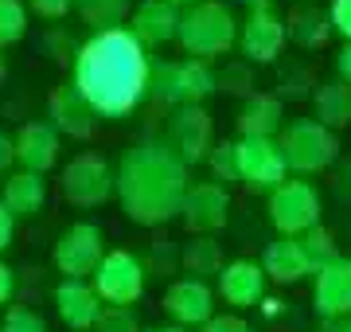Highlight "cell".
<instances>
[{
	"label": "cell",
	"mask_w": 351,
	"mask_h": 332,
	"mask_svg": "<svg viewBox=\"0 0 351 332\" xmlns=\"http://www.w3.org/2000/svg\"><path fill=\"white\" fill-rule=\"evenodd\" d=\"M12 289H16V278H12V270H8L4 262H0V309H4L8 301H12Z\"/></svg>",
	"instance_id": "cell-40"
},
{
	"label": "cell",
	"mask_w": 351,
	"mask_h": 332,
	"mask_svg": "<svg viewBox=\"0 0 351 332\" xmlns=\"http://www.w3.org/2000/svg\"><path fill=\"white\" fill-rule=\"evenodd\" d=\"M215 86H223L226 94H254V78H250V67L246 63H230L223 67V78H215Z\"/></svg>",
	"instance_id": "cell-34"
},
{
	"label": "cell",
	"mask_w": 351,
	"mask_h": 332,
	"mask_svg": "<svg viewBox=\"0 0 351 332\" xmlns=\"http://www.w3.org/2000/svg\"><path fill=\"white\" fill-rule=\"evenodd\" d=\"M328 24H332V32L343 36V43H351V0H332V8H328Z\"/></svg>",
	"instance_id": "cell-35"
},
{
	"label": "cell",
	"mask_w": 351,
	"mask_h": 332,
	"mask_svg": "<svg viewBox=\"0 0 351 332\" xmlns=\"http://www.w3.org/2000/svg\"><path fill=\"white\" fill-rule=\"evenodd\" d=\"M55 313L71 332H90L94 320L101 313V301L94 297L90 281H75V278H63L55 285Z\"/></svg>",
	"instance_id": "cell-19"
},
{
	"label": "cell",
	"mask_w": 351,
	"mask_h": 332,
	"mask_svg": "<svg viewBox=\"0 0 351 332\" xmlns=\"http://www.w3.org/2000/svg\"><path fill=\"white\" fill-rule=\"evenodd\" d=\"M199 332H254V329L239 317V313H223V317H211Z\"/></svg>",
	"instance_id": "cell-36"
},
{
	"label": "cell",
	"mask_w": 351,
	"mask_h": 332,
	"mask_svg": "<svg viewBox=\"0 0 351 332\" xmlns=\"http://www.w3.org/2000/svg\"><path fill=\"white\" fill-rule=\"evenodd\" d=\"M215 71L203 59H184L180 63V106H203V98H211L215 90Z\"/></svg>",
	"instance_id": "cell-26"
},
{
	"label": "cell",
	"mask_w": 351,
	"mask_h": 332,
	"mask_svg": "<svg viewBox=\"0 0 351 332\" xmlns=\"http://www.w3.org/2000/svg\"><path fill=\"white\" fill-rule=\"evenodd\" d=\"M149 332H188V329H176V324H156V329H149Z\"/></svg>",
	"instance_id": "cell-45"
},
{
	"label": "cell",
	"mask_w": 351,
	"mask_h": 332,
	"mask_svg": "<svg viewBox=\"0 0 351 332\" xmlns=\"http://www.w3.org/2000/svg\"><path fill=\"white\" fill-rule=\"evenodd\" d=\"M145 98L160 106H180V63L172 59H164V63L149 67V90H145Z\"/></svg>",
	"instance_id": "cell-28"
},
{
	"label": "cell",
	"mask_w": 351,
	"mask_h": 332,
	"mask_svg": "<svg viewBox=\"0 0 351 332\" xmlns=\"http://www.w3.org/2000/svg\"><path fill=\"white\" fill-rule=\"evenodd\" d=\"M239 47L250 63H274L281 47H285V20L265 8V12H250L239 24Z\"/></svg>",
	"instance_id": "cell-14"
},
{
	"label": "cell",
	"mask_w": 351,
	"mask_h": 332,
	"mask_svg": "<svg viewBox=\"0 0 351 332\" xmlns=\"http://www.w3.org/2000/svg\"><path fill=\"white\" fill-rule=\"evenodd\" d=\"M164 313L176 320V329H195V324H207L215 317V294L207 281L195 278H180L168 285L164 294Z\"/></svg>",
	"instance_id": "cell-13"
},
{
	"label": "cell",
	"mask_w": 351,
	"mask_h": 332,
	"mask_svg": "<svg viewBox=\"0 0 351 332\" xmlns=\"http://www.w3.org/2000/svg\"><path fill=\"white\" fill-rule=\"evenodd\" d=\"M297 243H301L304 262H308V270H313V274H316L320 266H328V262H336V258H339V250H336V235H332L328 227H320V223L304 230Z\"/></svg>",
	"instance_id": "cell-29"
},
{
	"label": "cell",
	"mask_w": 351,
	"mask_h": 332,
	"mask_svg": "<svg viewBox=\"0 0 351 332\" xmlns=\"http://www.w3.org/2000/svg\"><path fill=\"white\" fill-rule=\"evenodd\" d=\"M0 332H47V320L39 317L36 309H27V305H8Z\"/></svg>",
	"instance_id": "cell-33"
},
{
	"label": "cell",
	"mask_w": 351,
	"mask_h": 332,
	"mask_svg": "<svg viewBox=\"0 0 351 332\" xmlns=\"http://www.w3.org/2000/svg\"><path fill=\"white\" fill-rule=\"evenodd\" d=\"M47 114L51 121L47 126L59 133V137H75V141H90L98 133V114L90 110V102L78 94L75 86H55L47 98Z\"/></svg>",
	"instance_id": "cell-12"
},
{
	"label": "cell",
	"mask_w": 351,
	"mask_h": 332,
	"mask_svg": "<svg viewBox=\"0 0 351 332\" xmlns=\"http://www.w3.org/2000/svg\"><path fill=\"white\" fill-rule=\"evenodd\" d=\"M12 235H16V219L0 207V250H8V243H12Z\"/></svg>",
	"instance_id": "cell-41"
},
{
	"label": "cell",
	"mask_w": 351,
	"mask_h": 332,
	"mask_svg": "<svg viewBox=\"0 0 351 332\" xmlns=\"http://www.w3.org/2000/svg\"><path fill=\"white\" fill-rule=\"evenodd\" d=\"M239 4H246L250 12H265V8H274V0H239Z\"/></svg>",
	"instance_id": "cell-44"
},
{
	"label": "cell",
	"mask_w": 351,
	"mask_h": 332,
	"mask_svg": "<svg viewBox=\"0 0 351 332\" xmlns=\"http://www.w3.org/2000/svg\"><path fill=\"white\" fill-rule=\"evenodd\" d=\"M313 110H316V121L324 129H348L351 126V86L339 82V78H328L313 90Z\"/></svg>",
	"instance_id": "cell-23"
},
{
	"label": "cell",
	"mask_w": 351,
	"mask_h": 332,
	"mask_svg": "<svg viewBox=\"0 0 351 332\" xmlns=\"http://www.w3.org/2000/svg\"><path fill=\"white\" fill-rule=\"evenodd\" d=\"M101 254H106V239H101V227L98 223H71V227L55 239V270L63 278H75V281H86L94 270H98Z\"/></svg>",
	"instance_id": "cell-8"
},
{
	"label": "cell",
	"mask_w": 351,
	"mask_h": 332,
	"mask_svg": "<svg viewBox=\"0 0 351 332\" xmlns=\"http://www.w3.org/2000/svg\"><path fill=\"white\" fill-rule=\"evenodd\" d=\"M59 192L71 207H101L113 195V165L101 153H78L66 161Z\"/></svg>",
	"instance_id": "cell-5"
},
{
	"label": "cell",
	"mask_w": 351,
	"mask_h": 332,
	"mask_svg": "<svg viewBox=\"0 0 351 332\" xmlns=\"http://www.w3.org/2000/svg\"><path fill=\"white\" fill-rule=\"evenodd\" d=\"M71 8L82 16V24H90L94 32H110L121 27L129 20L133 0H71Z\"/></svg>",
	"instance_id": "cell-27"
},
{
	"label": "cell",
	"mask_w": 351,
	"mask_h": 332,
	"mask_svg": "<svg viewBox=\"0 0 351 332\" xmlns=\"http://www.w3.org/2000/svg\"><path fill=\"white\" fill-rule=\"evenodd\" d=\"M207 165H211V180L215 184H234L239 180V161H234V141H215L211 153H207Z\"/></svg>",
	"instance_id": "cell-31"
},
{
	"label": "cell",
	"mask_w": 351,
	"mask_h": 332,
	"mask_svg": "<svg viewBox=\"0 0 351 332\" xmlns=\"http://www.w3.org/2000/svg\"><path fill=\"white\" fill-rule=\"evenodd\" d=\"M336 195L351 204V161H348V165H343V168L336 172Z\"/></svg>",
	"instance_id": "cell-42"
},
{
	"label": "cell",
	"mask_w": 351,
	"mask_h": 332,
	"mask_svg": "<svg viewBox=\"0 0 351 332\" xmlns=\"http://www.w3.org/2000/svg\"><path fill=\"white\" fill-rule=\"evenodd\" d=\"M258 266H262L265 281H277V285H297L304 274H313L297 239H274V243L265 246V254Z\"/></svg>",
	"instance_id": "cell-20"
},
{
	"label": "cell",
	"mask_w": 351,
	"mask_h": 332,
	"mask_svg": "<svg viewBox=\"0 0 351 332\" xmlns=\"http://www.w3.org/2000/svg\"><path fill=\"white\" fill-rule=\"evenodd\" d=\"M160 145L184 168L207 161V153H211V145H215L211 141V114L203 106H176V114L168 117V133H164Z\"/></svg>",
	"instance_id": "cell-9"
},
{
	"label": "cell",
	"mask_w": 351,
	"mask_h": 332,
	"mask_svg": "<svg viewBox=\"0 0 351 332\" xmlns=\"http://www.w3.org/2000/svg\"><path fill=\"white\" fill-rule=\"evenodd\" d=\"M16 165V153H12V137L0 133V176H8V168Z\"/></svg>",
	"instance_id": "cell-39"
},
{
	"label": "cell",
	"mask_w": 351,
	"mask_h": 332,
	"mask_svg": "<svg viewBox=\"0 0 351 332\" xmlns=\"http://www.w3.org/2000/svg\"><path fill=\"white\" fill-rule=\"evenodd\" d=\"M176 27H180V8L168 4V0H141L133 16H129V36L137 39L141 47H164L176 39Z\"/></svg>",
	"instance_id": "cell-18"
},
{
	"label": "cell",
	"mask_w": 351,
	"mask_h": 332,
	"mask_svg": "<svg viewBox=\"0 0 351 332\" xmlns=\"http://www.w3.org/2000/svg\"><path fill=\"white\" fill-rule=\"evenodd\" d=\"M219 297H223L230 309H254L265 301V274L258 262L250 258H234V262H223L219 270Z\"/></svg>",
	"instance_id": "cell-17"
},
{
	"label": "cell",
	"mask_w": 351,
	"mask_h": 332,
	"mask_svg": "<svg viewBox=\"0 0 351 332\" xmlns=\"http://www.w3.org/2000/svg\"><path fill=\"white\" fill-rule=\"evenodd\" d=\"M94 332H141V320L133 313V305H101Z\"/></svg>",
	"instance_id": "cell-32"
},
{
	"label": "cell",
	"mask_w": 351,
	"mask_h": 332,
	"mask_svg": "<svg viewBox=\"0 0 351 332\" xmlns=\"http://www.w3.org/2000/svg\"><path fill=\"white\" fill-rule=\"evenodd\" d=\"M43 200H47V184L36 172H12L4 176V200L0 207L12 219H36L43 211Z\"/></svg>",
	"instance_id": "cell-22"
},
{
	"label": "cell",
	"mask_w": 351,
	"mask_h": 332,
	"mask_svg": "<svg viewBox=\"0 0 351 332\" xmlns=\"http://www.w3.org/2000/svg\"><path fill=\"white\" fill-rule=\"evenodd\" d=\"M12 153H16L20 172L43 176V172H51V168L59 165V133L47 121H27L12 137Z\"/></svg>",
	"instance_id": "cell-15"
},
{
	"label": "cell",
	"mask_w": 351,
	"mask_h": 332,
	"mask_svg": "<svg viewBox=\"0 0 351 332\" xmlns=\"http://www.w3.org/2000/svg\"><path fill=\"white\" fill-rule=\"evenodd\" d=\"M180 215H184V227H188L191 235H211V230H219L226 223V215H230V192H226L223 184H215V180L188 184Z\"/></svg>",
	"instance_id": "cell-11"
},
{
	"label": "cell",
	"mask_w": 351,
	"mask_h": 332,
	"mask_svg": "<svg viewBox=\"0 0 351 332\" xmlns=\"http://www.w3.org/2000/svg\"><path fill=\"white\" fill-rule=\"evenodd\" d=\"M234 161H239V184H246L250 192H274L285 180V161L274 137H239Z\"/></svg>",
	"instance_id": "cell-10"
},
{
	"label": "cell",
	"mask_w": 351,
	"mask_h": 332,
	"mask_svg": "<svg viewBox=\"0 0 351 332\" xmlns=\"http://www.w3.org/2000/svg\"><path fill=\"white\" fill-rule=\"evenodd\" d=\"M285 126V106L277 94H250L239 110V133L242 137H277Z\"/></svg>",
	"instance_id": "cell-21"
},
{
	"label": "cell",
	"mask_w": 351,
	"mask_h": 332,
	"mask_svg": "<svg viewBox=\"0 0 351 332\" xmlns=\"http://www.w3.org/2000/svg\"><path fill=\"white\" fill-rule=\"evenodd\" d=\"M27 36V8L24 0H0V47H12Z\"/></svg>",
	"instance_id": "cell-30"
},
{
	"label": "cell",
	"mask_w": 351,
	"mask_h": 332,
	"mask_svg": "<svg viewBox=\"0 0 351 332\" xmlns=\"http://www.w3.org/2000/svg\"><path fill=\"white\" fill-rule=\"evenodd\" d=\"M180 262H184V270H188L195 281H203V278H211V274L223 270V246L215 243L211 235H195L191 243H184Z\"/></svg>",
	"instance_id": "cell-25"
},
{
	"label": "cell",
	"mask_w": 351,
	"mask_h": 332,
	"mask_svg": "<svg viewBox=\"0 0 351 332\" xmlns=\"http://www.w3.org/2000/svg\"><path fill=\"white\" fill-rule=\"evenodd\" d=\"M188 192V168L180 165L160 141H141L121 153L113 168V195L121 200L129 223L160 227L180 215Z\"/></svg>",
	"instance_id": "cell-2"
},
{
	"label": "cell",
	"mask_w": 351,
	"mask_h": 332,
	"mask_svg": "<svg viewBox=\"0 0 351 332\" xmlns=\"http://www.w3.org/2000/svg\"><path fill=\"white\" fill-rule=\"evenodd\" d=\"M313 309L316 317H348L351 313V258L339 254L336 262L316 270L313 285Z\"/></svg>",
	"instance_id": "cell-16"
},
{
	"label": "cell",
	"mask_w": 351,
	"mask_h": 332,
	"mask_svg": "<svg viewBox=\"0 0 351 332\" xmlns=\"http://www.w3.org/2000/svg\"><path fill=\"white\" fill-rule=\"evenodd\" d=\"M176 39L191 59L211 63L239 43V20L230 12V4H223V0H199L188 12H180Z\"/></svg>",
	"instance_id": "cell-3"
},
{
	"label": "cell",
	"mask_w": 351,
	"mask_h": 332,
	"mask_svg": "<svg viewBox=\"0 0 351 332\" xmlns=\"http://www.w3.org/2000/svg\"><path fill=\"white\" fill-rule=\"evenodd\" d=\"M285 39H293L304 51H316L332 39V24H328V12L320 8H293L285 16Z\"/></svg>",
	"instance_id": "cell-24"
},
{
	"label": "cell",
	"mask_w": 351,
	"mask_h": 332,
	"mask_svg": "<svg viewBox=\"0 0 351 332\" xmlns=\"http://www.w3.org/2000/svg\"><path fill=\"white\" fill-rule=\"evenodd\" d=\"M90 289L101 305H133L145 294V262L129 250H110L101 254L98 270L90 274Z\"/></svg>",
	"instance_id": "cell-7"
},
{
	"label": "cell",
	"mask_w": 351,
	"mask_h": 332,
	"mask_svg": "<svg viewBox=\"0 0 351 332\" xmlns=\"http://www.w3.org/2000/svg\"><path fill=\"white\" fill-rule=\"evenodd\" d=\"M0 82H4V59H0Z\"/></svg>",
	"instance_id": "cell-47"
},
{
	"label": "cell",
	"mask_w": 351,
	"mask_h": 332,
	"mask_svg": "<svg viewBox=\"0 0 351 332\" xmlns=\"http://www.w3.org/2000/svg\"><path fill=\"white\" fill-rule=\"evenodd\" d=\"M274 141L281 149L285 168L301 172V176L324 172V168H332L339 161V137L320 126L316 117H293L289 126H281V133Z\"/></svg>",
	"instance_id": "cell-4"
},
{
	"label": "cell",
	"mask_w": 351,
	"mask_h": 332,
	"mask_svg": "<svg viewBox=\"0 0 351 332\" xmlns=\"http://www.w3.org/2000/svg\"><path fill=\"white\" fill-rule=\"evenodd\" d=\"M149 55L125 27L94 32L75 51V78L71 86L90 102L98 117H129L145 102L149 90Z\"/></svg>",
	"instance_id": "cell-1"
},
{
	"label": "cell",
	"mask_w": 351,
	"mask_h": 332,
	"mask_svg": "<svg viewBox=\"0 0 351 332\" xmlns=\"http://www.w3.org/2000/svg\"><path fill=\"white\" fill-rule=\"evenodd\" d=\"M168 4H176V8H180V4H188V8H191V4H199V0H168Z\"/></svg>",
	"instance_id": "cell-46"
},
{
	"label": "cell",
	"mask_w": 351,
	"mask_h": 332,
	"mask_svg": "<svg viewBox=\"0 0 351 332\" xmlns=\"http://www.w3.org/2000/svg\"><path fill=\"white\" fill-rule=\"evenodd\" d=\"M27 8L43 20H63L71 12V0H27Z\"/></svg>",
	"instance_id": "cell-37"
},
{
	"label": "cell",
	"mask_w": 351,
	"mask_h": 332,
	"mask_svg": "<svg viewBox=\"0 0 351 332\" xmlns=\"http://www.w3.org/2000/svg\"><path fill=\"white\" fill-rule=\"evenodd\" d=\"M269 223L281 230V239H301L320 223V192L308 180H281L269 192Z\"/></svg>",
	"instance_id": "cell-6"
},
{
	"label": "cell",
	"mask_w": 351,
	"mask_h": 332,
	"mask_svg": "<svg viewBox=\"0 0 351 332\" xmlns=\"http://www.w3.org/2000/svg\"><path fill=\"white\" fill-rule=\"evenodd\" d=\"M320 332H351V313L348 317H324L320 320Z\"/></svg>",
	"instance_id": "cell-43"
},
{
	"label": "cell",
	"mask_w": 351,
	"mask_h": 332,
	"mask_svg": "<svg viewBox=\"0 0 351 332\" xmlns=\"http://www.w3.org/2000/svg\"><path fill=\"white\" fill-rule=\"evenodd\" d=\"M336 78L351 86V43H343L336 51Z\"/></svg>",
	"instance_id": "cell-38"
}]
</instances>
